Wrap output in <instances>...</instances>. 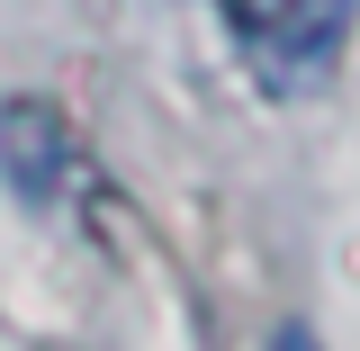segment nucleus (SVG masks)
Listing matches in <instances>:
<instances>
[{"label":"nucleus","instance_id":"1","mask_svg":"<svg viewBox=\"0 0 360 351\" xmlns=\"http://www.w3.org/2000/svg\"><path fill=\"white\" fill-rule=\"evenodd\" d=\"M217 18L270 99H307L333 82V63L360 27V0H217Z\"/></svg>","mask_w":360,"mask_h":351},{"label":"nucleus","instance_id":"2","mask_svg":"<svg viewBox=\"0 0 360 351\" xmlns=\"http://www.w3.org/2000/svg\"><path fill=\"white\" fill-rule=\"evenodd\" d=\"M0 180H9L27 208H63V198H82V189H90L82 127H72L54 99H37V90L0 99Z\"/></svg>","mask_w":360,"mask_h":351},{"label":"nucleus","instance_id":"3","mask_svg":"<svg viewBox=\"0 0 360 351\" xmlns=\"http://www.w3.org/2000/svg\"><path fill=\"white\" fill-rule=\"evenodd\" d=\"M270 351H315V333H307V324H279V343H270Z\"/></svg>","mask_w":360,"mask_h":351}]
</instances>
